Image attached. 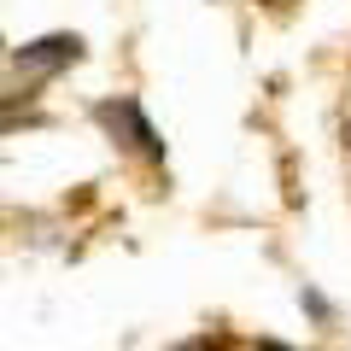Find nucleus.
<instances>
[{
  "instance_id": "1",
  "label": "nucleus",
  "mask_w": 351,
  "mask_h": 351,
  "mask_svg": "<svg viewBox=\"0 0 351 351\" xmlns=\"http://www.w3.org/2000/svg\"><path fill=\"white\" fill-rule=\"evenodd\" d=\"M76 47H82L76 36H47V41H29V47L18 53V59H24V64H47V59H76Z\"/></svg>"
},
{
  "instance_id": "2",
  "label": "nucleus",
  "mask_w": 351,
  "mask_h": 351,
  "mask_svg": "<svg viewBox=\"0 0 351 351\" xmlns=\"http://www.w3.org/2000/svg\"><path fill=\"white\" fill-rule=\"evenodd\" d=\"M263 351H287V346H263Z\"/></svg>"
}]
</instances>
